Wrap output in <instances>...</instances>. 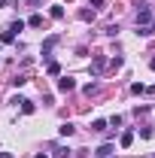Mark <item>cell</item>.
I'll return each mask as SVG.
<instances>
[{
    "label": "cell",
    "instance_id": "1",
    "mask_svg": "<svg viewBox=\"0 0 155 158\" xmlns=\"http://www.w3.org/2000/svg\"><path fill=\"white\" fill-rule=\"evenodd\" d=\"M113 152H116V146H113V143H103L94 155H97V158H113Z\"/></svg>",
    "mask_w": 155,
    "mask_h": 158
},
{
    "label": "cell",
    "instance_id": "2",
    "mask_svg": "<svg viewBox=\"0 0 155 158\" xmlns=\"http://www.w3.org/2000/svg\"><path fill=\"white\" fill-rule=\"evenodd\" d=\"M73 88H76V82H73V79H70V76L58 79V91H73Z\"/></svg>",
    "mask_w": 155,
    "mask_h": 158
},
{
    "label": "cell",
    "instance_id": "3",
    "mask_svg": "<svg viewBox=\"0 0 155 158\" xmlns=\"http://www.w3.org/2000/svg\"><path fill=\"white\" fill-rule=\"evenodd\" d=\"M131 143H134V134H131V131H125V134L119 137V146H122V149H128Z\"/></svg>",
    "mask_w": 155,
    "mask_h": 158
},
{
    "label": "cell",
    "instance_id": "4",
    "mask_svg": "<svg viewBox=\"0 0 155 158\" xmlns=\"http://www.w3.org/2000/svg\"><path fill=\"white\" fill-rule=\"evenodd\" d=\"M55 43H58V37H49V40H46V43H43V55H49V52H52V46H55Z\"/></svg>",
    "mask_w": 155,
    "mask_h": 158
},
{
    "label": "cell",
    "instance_id": "5",
    "mask_svg": "<svg viewBox=\"0 0 155 158\" xmlns=\"http://www.w3.org/2000/svg\"><path fill=\"white\" fill-rule=\"evenodd\" d=\"M91 131H94V134H103V131H107V122H100V118H97L94 125H91Z\"/></svg>",
    "mask_w": 155,
    "mask_h": 158
},
{
    "label": "cell",
    "instance_id": "6",
    "mask_svg": "<svg viewBox=\"0 0 155 158\" xmlns=\"http://www.w3.org/2000/svg\"><path fill=\"white\" fill-rule=\"evenodd\" d=\"M100 70H103V58H94V64H91V73H94V76H97Z\"/></svg>",
    "mask_w": 155,
    "mask_h": 158
},
{
    "label": "cell",
    "instance_id": "7",
    "mask_svg": "<svg viewBox=\"0 0 155 158\" xmlns=\"http://www.w3.org/2000/svg\"><path fill=\"white\" fill-rule=\"evenodd\" d=\"M21 113L31 116V113H34V103H31V100H21Z\"/></svg>",
    "mask_w": 155,
    "mask_h": 158
},
{
    "label": "cell",
    "instance_id": "8",
    "mask_svg": "<svg viewBox=\"0 0 155 158\" xmlns=\"http://www.w3.org/2000/svg\"><path fill=\"white\" fill-rule=\"evenodd\" d=\"M58 131H61V134H64V137H70V134H73V125H70V122H64V125H61Z\"/></svg>",
    "mask_w": 155,
    "mask_h": 158
},
{
    "label": "cell",
    "instance_id": "9",
    "mask_svg": "<svg viewBox=\"0 0 155 158\" xmlns=\"http://www.w3.org/2000/svg\"><path fill=\"white\" fill-rule=\"evenodd\" d=\"M46 73H49V76H58V73H61V67H58V64H55V61H52V64L46 67Z\"/></svg>",
    "mask_w": 155,
    "mask_h": 158
},
{
    "label": "cell",
    "instance_id": "10",
    "mask_svg": "<svg viewBox=\"0 0 155 158\" xmlns=\"http://www.w3.org/2000/svg\"><path fill=\"white\" fill-rule=\"evenodd\" d=\"M49 15H52V19H64V6H52Z\"/></svg>",
    "mask_w": 155,
    "mask_h": 158
},
{
    "label": "cell",
    "instance_id": "11",
    "mask_svg": "<svg viewBox=\"0 0 155 158\" xmlns=\"http://www.w3.org/2000/svg\"><path fill=\"white\" fill-rule=\"evenodd\" d=\"M0 40H3V43H12V40H15V31H9V27H6V31H3V37H0Z\"/></svg>",
    "mask_w": 155,
    "mask_h": 158
},
{
    "label": "cell",
    "instance_id": "12",
    "mask_svg": "<svg viewBox=\"0 0 155 158\" xmlns=\"http://www.w3.org/2000/svg\"><path fill=\"white\" fill-rule=\"evenodd\" d=\"M27 24H31V27H40V24H43V15H31Z\"/></svg>",
    "mask_w": 155,
    "mask_h": 158
},
{
    "label": "cell",
    "instance_id": "13",
    "mask_svg": "<svg viewBox=\"0 0 155 158\" xmlns=\"http://www.w3.org/2000/svg\"><path fill=\"white\" fill-rule=\"evenodd\" d=\"M9 31H15V34H19V31H24V21H12V24H9Z\"/></svg>",
    "mask_w": 155,
    "mask_h": 158
},
{
    "label": "cell",
    "instance_id": "14",
    "mask_svg": "<svg viewBox=\"0 0 155 158\" xmlns=\"http://www.w3.org/2000/svg\"><path fill=\"white\" fill-rule=\"evenodd\" d=\"M131 91H134V94H143V91H146V85H140V82H134V85H131Z\"/></svg>",
    "mask_w": 155,
    "mask_h": 158
},
{
    "label": "cell",
    "instance_id": "15",
    "mask_svg": "<svg viewBox=\"0 0 155 158\" xmlns=\"http://www.w3.org/2000/svg\"><path fill=\"white\" fill-rule=\"evenodd\" d=\"M88 3H91V6H103L107 0H88Z\"/></svg>",
    "mask_w": 155,
    "mask_h": 158
},
{
    "label": "cell",
    "instance_id": "16",
    "mask_svg": "<svg viewBox=\"0 0 155 158\" xmlns=\"http://www.w3.org/2000/svg\"><path fill=\"white\" fill-rule=\"evenodd\" d=\"M0 158H15V155H12V152H0Z\"/></svg>",
    "mask_w": 155,
    "mask_h": 158
},
{
    "label": "cell",
    "instance_id": "17",
    "mask_svg": "<svg viewBox=\"0 0 155 158\" xmlns=\"http://www.w3.org/2000/svg\"><path fill=\"white\" fill-rule=\"evenodd\" d=\"M0 6H6V0H0Z\"/></svg>",
    "mask_w": 155,
    "mask_h": 158
},
{
    "label": "cell",
    "instance_id": "18",
    "mask_svg": "<svg viewBox=\"0 0 155 158\" xmlns=\"http://www.w3.org/2000/svg\"><path fill=\"white\" fill-rule=\"evenodd\" d=\"M152 70H155V58H152Z\"/></svg>",
    "mask_w": 155,
    "mask_h": 158
},
{
    "label": "cell",
    "instance_id": "19",
    "mask_svg": "<svg viewBox=\"0 0 155 158\" xmlns=\"http://www.w3.org/2000/svg\"><path fill=\"white\" fill-rule=\"evenodd\" d=\"M31 3H37V0H31Z\"/></svg>",
    "mask_w": 155,
    "mask_h": 158
},
{
    "label": "cell",
    "instance_id": "20",
    "mask_svg": "<svg viewBox=\"0 0 155 158\" xmlns=\"http://www.w3.org/2000/svg\"><path fill=\"white\" fill-rule=\"evenodd\" d=\"M152 158H155V155H152Z\"/></svg>",
    "mask_w": 155,
    "mask_h": 158
}]
</instances>
